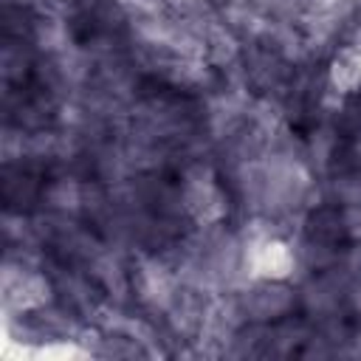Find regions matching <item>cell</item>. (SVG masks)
I'll return each mask as SVG.
<instances>
[{
    "label": "cell",
    "mask_w": 361,
    "mask_h": 361,
    "mask_svg": "<svg viewBox=\"0 0 361 361\" xmlns=\"http://www.w3.org/2000/svg\"><path fill=\"white\" fill-rule=\"evenodd\" d=\"M333 85L341 90L361 87V51H344L333 62Z\"/></svg>",
    "instance_id": "cell-2"
},
{
    "label": "cell",
    "mask_w": 361,
    "mask_h": 361,
    "mask_svg": "<svg viewBox=\"0 0 361 361\" xmlns=\"http://www.w3.org/2000/svg\"><path fill=\"white\" fill-rule=\"evenodd\" d=\"M251 268L257 276H268V279H276V276H288L290 268H293V257L288 251L285 243L279 240H259L254 245V254H251Z\"/></svg>",
    "instance_id": "cell-1"
}]
</instances>
